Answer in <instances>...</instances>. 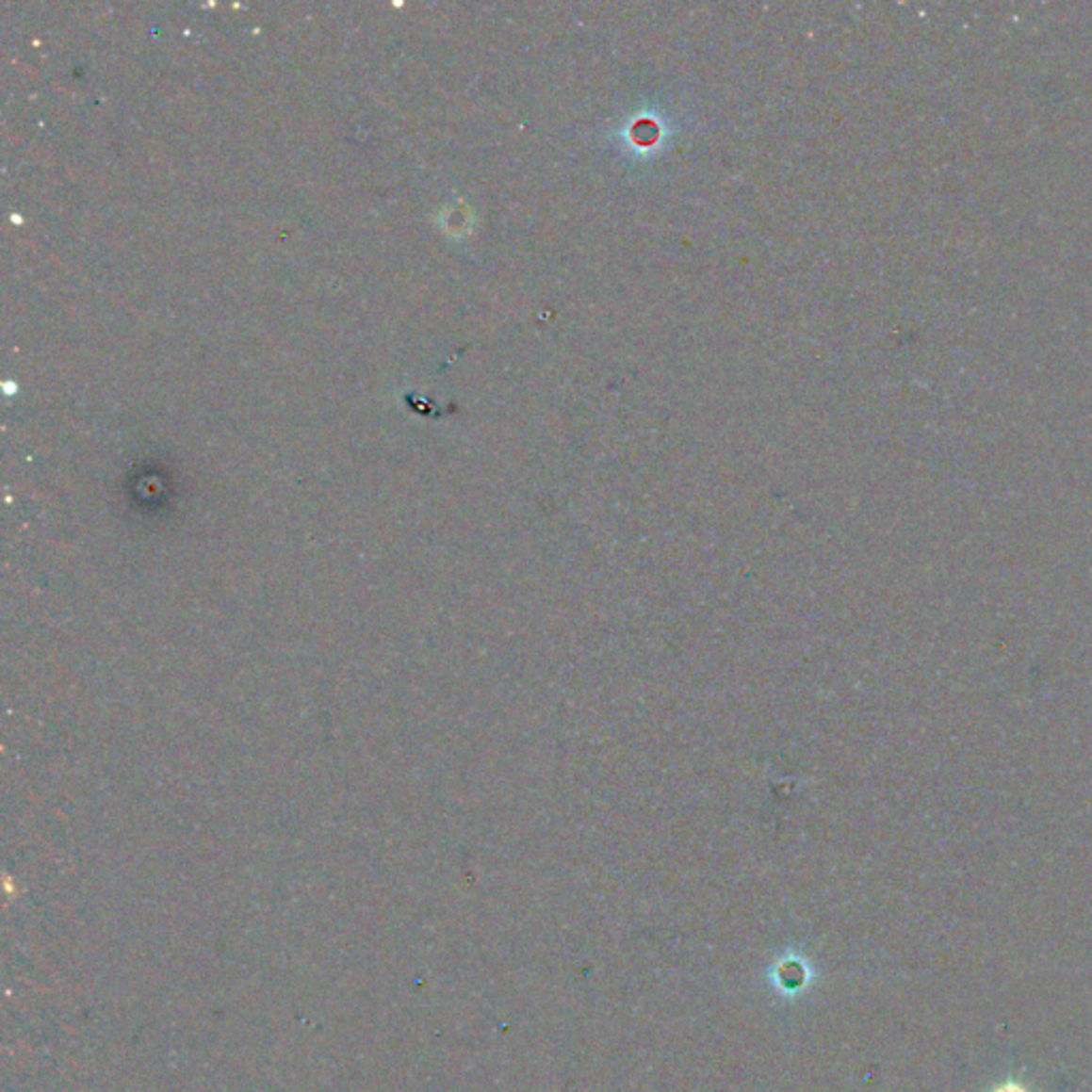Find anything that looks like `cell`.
<instances>
[{
	"label": "cell",
	"mask_w": 1092,
	"mask_h": 1092,
	"mask_svg": "<svg viewBox=\"0 0 1092 1092\" xmlns=\"http://www.w3.org/2000/svg\"><path fill=\"white\" fill-rule=\"evenodd\" d=\"M994 1092H1026V1090L1020 1088V1086H1016V1084H1005V1086H1001V1088H997Z\"/></svg>",
	"instance_id": "6da1fadb"
}]
</instances>
